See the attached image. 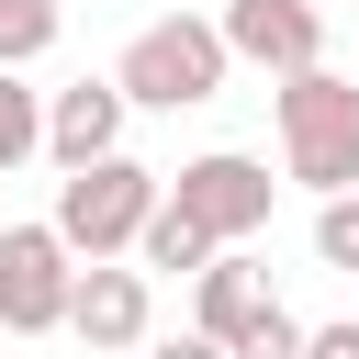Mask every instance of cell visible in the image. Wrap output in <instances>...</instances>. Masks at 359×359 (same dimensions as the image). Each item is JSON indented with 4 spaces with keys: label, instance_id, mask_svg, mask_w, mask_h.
I'll return each mask as SVG.
<instances>
[{
    "label": "cell",
    "instance_id": "cell-1",
    "mask_svg": "<svg viewBox=\"0 0 359 359\" xmlns=\"http://www.w3.org/2000/svg\"><path fill=\"white\" fill-rule=\"evenodd\" d=\"M280 168L303 191H359V79L337 67H292L280 79Z\"/></svg>",
    "mask_w": 359,
    "mask_h": 359
},
{
    "label": "cell",
    "instance_id": "cell-2",
    "mask_svg": "<svg viewBox=\"0 0 359 359\" xmlns=\"http://www.w3.org/2000/svg\"><path fill=\"white\" fill-rule=\"evenodd\" d=\"M224 34L213 22H191V11H168V22H146L123 56H112V90H123V112L146 101V112H191V101H213L224 90Z\"/></svg>",
    "mask_w": 359,
    "mask_h": 359
},
{
    "label": "cell",
    "instance_id": "cell-3",
    "mask_svg": "<svg viewBox=\"0 0 359 359\" xmlns=\"http://www.w3.org/2000/svg\"><path fill=\"white\" fill-rule=\"evenodd\" d=\"M146 213H157V168H135V157L112 146V157H90V168L56 180V213H45V224H56L67 258H123Z\"/></svg>",
    "mask_w": 359,
    "mask_h": 359
},
{
    "label": "cell",
    "instance_id": "cell-4",
    "mask_svg": "<svg viewBox=\"0 0 359 359\" xmlns=\"http://www.w3.org/2000/svg\"><path fill=\"white\" fill-rule=\"evenodd\" d=\"M180 224H202L213 247H247V236H269V202H280V180L247 157V146H213V157H191L168 191H157Z\"/></svg>",
    "mask_w": 359,
    "mask_h": 359
},
{
    "label": "cell",
    "instance_id": "cell-5",
    "mask_svg": "<svg viewBox=\"0 0 359 359\" xmlns=\"http://www.w3.org/2000/svg\"><path fill=\"white\" fill-rule=\"evenodd\" d=\"M67 280H79V258L56 247V224H0V325L11 337L67 325Z\"/></svg>",
    "mask_w": 359,
    "mask_h": 359
},
{
    "label": "cell",
    "instance_id": "cell-6",
    "mask_svg": "<svg viewBox=\"0 0 359 359\" xmlns=\"http://www.w3.org/2000/svg\"><path fill=\"white\" fill-rule=\"evenodd\" d=\"M146 325H157V280L123 269V258H79V280H67V337H79V348H146Z\"/></svg>",
    "mask_w": 359,
    "mask_h": 359
},
{
    "label": "cell",
    "instance_id": "cell-7",
    "mask_svg": "<svg viewBox=\"0 0 359 359\" xmlns=\"http://www.w3.org/2000/svg\"><path fill=\"white\" fill-rule=\"evenodd\" d=\"M213 34H224V56H247V67H269V79L325 67V11H314V0H224Z\"/></svg>",
    "mask_w": 359,
    "mask_h": 359
},
{
    "label": "cell",
    "instance_id": "cell-8",
    "mask_svg": "<svg viewBox=\"0 0 359 359\" xmlns=\"http://www.w3.org/2000/svg\"><path fill=\"white\" fill-rule=\"evenodd\" d=\"M258 314H269V269H258L247 247H213V258L191 269V337L236 348V337H247Z\"/></svg>",
    "mask_w": 359,
    "mask_h": 359
},
{
    "label": "cell",
    "instance_id": "cell-9",
    "mask_svg": "<svg viewBox=\"0 0 359 359\" xmlns=\"http://www.w3.org/2000/svg\"><path fill=\"white\" fill-rule=\"evenodd\" d=\"M112 146H123V90H112V79L45 90V157H56V168H90V157H112Z\"/></svg>",
    "mask_w": 359,
    "mask_h": 359
},
{
    "label": "cell",
    "instance_id": "cell-10",
    "mask_svg": "<svg viewBox=\"0 0 359 359\" xmlns=\"http://www.w3.org/2000/svg\"><path fill=\"white\" fill-rule=\"evenodd\" d=\"M123 258H135L146 280H157V269H202V258H213V236H202V224H180V213L157 202V213L135 224V247H123Z\"/></svg>",
    "mask_w": 359,
    "mask_h": 359
},
{
    "label": "cell",
    "instance_id": "cell-11",
    "mask_svg": "<svg viewBox=\"0 0 359 359\" xmlns=\"http://www.w3.org/2000/svg\"><path fill=\"white\" fill-rule=\"evenodd\" d=\"M45 157V90H22V67H0V180Z\"/></svg>",
    "mask_w": 359,
    "mask_h": 359
},
{
    "label": "cell",
    "instance_id": "cell-12",
    "mask_svg": "<svg viewBox=\"0 0 359 359\" xmlns=\"http://www.w3.org/2000/svg\"><path fill=\"white\" fill-rule=\"evenodd\" d=\"M56 22H67L56 0H0V67H34L56 45Z\"/></svg>",
    "mask_w": 359,
    "mask_h": 359
},
{
    "label": "cell",
    "instance_id": "cell-13",
    "mask_svg": "<svg viewBox=\"0 0 359 359\" xmlns=\"http://www.w3.org/2000/svg\"><path fill=\"white\" fill-rule=\"evenodd\" d=\"M314 258H325V269H359V191H337V202L314 213Z\"/></svg>",
    "mask_w": 359,
    "mask_h": 359
},
{
    "label": "cell",
    "instance_id": "cell-14",
    "mask_svg": "<svg viewBox=\"0 0 359 359\" xmlns=\"http://www.w3.org/2000/svg\"><path fill=\"white\" fill-rule=\"evenodd\" d=\"M224 359H303V314H280V303H269V314H258Z\"/></svg>",
    "mask_w": 359,
    "mask_h": 359
},
{
    "label": "cell",
    "instance_id": "cell-15",
    "mask_svg": "<svg viewBox=\"0 0 359 359\" xmlns=\"http://www.w3.org/2000/svg\"><path fill=\"white\" fill-rule=\"evenodd\" d=\"M303 359H359V314L348 325H303Z\"/></svg>",
    "mask_w": 359,
    "mask_h": 359
},
{
    "label": "cell",
    "instance_id": "cell-16",
    "mask_svg": "<svg viewBox=\"0 0 359 359\" xmlns=\"http://www.w3.org/2000/svg\"><path fill=\"white\" fill-rule=\"evenodd\" d=\"M146 359H224V348H213V337H191V325H180V337H157V348H146Z\"/></svg>",
    "mask_w": 359,
    "mask_h": 359
},
{
    "label": "cell",
    "instance_id": "cell-17",
    "mask_svg": "<svg viewBox=\"0 0 359 359\" xmlns=\"http://www.w3.org/2000/svg\"><path fill=\"white\" fill-rule=\"evenodd\" d=\"M314 11H325V0H314Z\"/></svg>",
    "mask_w": 359,
    "mask_h": 359
}]
</instances>
